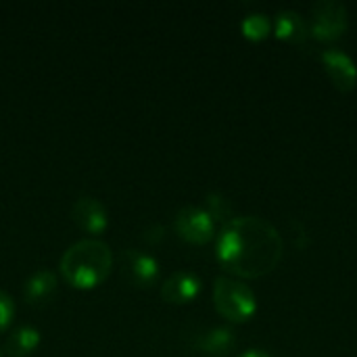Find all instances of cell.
<instances>
[{"mask_svg":"<svg viewBox=\"0 0 357 357\" xmlns=\"http://www.w3.org/2000/svg\"><path fill=\"white\" fill-rule=\"evenodd\" d=\"M215 255L228 274L255 280L278 268L284 255V243L280 232L268 220L243 215L222 228Z\"/></svg>","mask_w":357,"mask_h":357,"instance_id":"1","label":"cell"},{"mask_svg":"<svg viewBox=\"0 0 357 357\" xmlns=\"http://www.w3.org/2000/svg\"><path fill=\"white\" fill-rule=\"evenodd\" d=\"M59 270L71 287L82 291L96 289L113 270V251L100 238H82L65 249Z\"/></svg>","mask_w":357,"mask_h":357,"instance_id":"2","label":"cell"},{"mask_svg":"<svg viewBox=\"0 0 357 357\" xmlns=\"http://www.w3.org/2000/svg\"><path fill=\"white\" fill-rule=\"evenodd\" d=\"M213 303L220 316L230 322H247L257 312L253 291L241 280L220 276L213 284Z\"/></svg>","mask_w":357,"mask_h":357,"instance_id":"3","label":"cell"},{"mask_svg":"<svg viewBox=\"0 0 357 357\" xmlns=\"http://www.w3.org/2000/svg\"><path fill=\"white\" fill-rule=\"evenodd\" d=\"M347 31V8L337 0H320L310 10V36L320 42H335Z\"/></svg>","mask_w":357,"mask_h":357,"instance_id":"4","label":"cell"},{"mask_svg":"<svg viewBox=\"0 0 357 357\" xmlns=\"http://www.w3.org/2000/svg\"><path fill=\"white\" fill-rule=\"evenodd\" d=\"M174 228L178 232L180 238H184L186 243L192 245H205L213 238L215 232V222L211 220V215L197 205H186L176 213L174 220Z\"/></svg>","mask_w":357,"mask_h":357,"instance_id":"5","label":"cell"},{"mask_svg":"<svg viewBox=\"0 0 357 357\" xmlns=\"http://www.w3.org/2000/svg\"><path fill=\"white\" fill-rule=\"evenodd\" d=\"M121 274L123 278L138 289H149L157 284L161 276V266L155 255L138 251V249H126L121 253Z\"/></svg>","mask_w":357,"mask_h":357,"instance_id":"6","label":"cell"},{"mask_svg":"<svg viewBox=\"0 0 357 357\" xmlns=\"http://www.w3.org/2000/svg\"><path fill=\"white\" fill-rule=\"evenodd\" d=\"M71 218L79 230L92 236H98L109 228V211L105 203L92 195H82L75 199L71 207Z\"/></svg>","mask_w":357,"mask_h":357,"instance_id":"7","label":"cell"},{"mask_svg":"<svg viewBox=\"0 0 357 357\" xmlns=\"http://www.w3.org/2000/svg\"><path fill=\"white\" fill-rule=\"evenodd\" d=\"M322 63H324V69L337 90L351 92L356 88L357 67L349 54H345L339 48H331V50L322 52Z\"/></svg>","mask_w":357,"mask_h":357,"instance_id":"8","label":"cell"},{"mask_svg":"<svg viewBox=\"0 0 357 357\" xmlns=\"http://www.w3.org/2000/svg\"><path fill=\"white\" fill-rule=\"evenodd\" d=\"M201 278L192 272H174L163 284H161V299L167 303H190L192 299H197V295L201 293Z\"/></svg>","mask_w":357,"mask_h":357,"instance_id":"9","label":"cell"},{"mask_svg":"<svg viewBox=\"0 0 357 357\" xmlns=\"http://www.w3.org/2000/svg\"><path fill=\"white\" fill-rule=\"evenodd\" d=\"M56 289H59L56 274L52 270L42 268L25 280L23 295H25V301L31 305H46L56 295Z\"/></svg>","mask_w":357,"mask_h":357,"instance_id":"10","label":"cell"},{"mask_svg":"<svg viewBox=\"0 0 357 357\" xmlns=\"http://www.w3.org/2000/svg\"><path fill=\"white\" fill-rule=\"evenodd\" d=\"M274 31L276 38L291 42V44H303L310 38V23L305 17H301L297 10H280L274 19Z\"/></svg>","mask_w":357,"mask_h":357,"instance_id":"11","label":"cell"},{"mask_svg":"<svg viewBox=\"0 0 357 357\" xmlns=\"http://www.w3.org/2000/svg\"><path fill=\"white\" fill-rule=\"evenodd\" d=\"M40 341H42V335L36 326L21 324L8 333L4 351L8 357H27L40 347Z\"/></svg>","mask_w":357,"mask_h":357,"instance_id":"12","label":"cell"},{"mask_svg":"<svg viewBox=\"0 0 357 357\" xmlns=\"http://www.w3.org/2000/svg\"><path fill=\"white\" fill-rule=\"evenodd\" d=\"M197 347L209 356H228L236 347V335L232 328L215 326L199 337Z\"/></svg>","mask_w":357,"mask_h":357,"instance_id":"13","label":"cell"},{"mask_svg":"<svg viewBox=\"0 0 357 357\" xmlns=\"http://www.w3.org/2000/svg\"><path fill=\"white\" fill-rule=\"evenodd\" d=\"M241 29H243L245 38H249V40H253V42H259V40H264V38L270 33L272 21H270V17L264 15V13H253V15H249V17L243 19Z\"/></svg>","mask_w":357,"mask_h":357,"instance_id":"14","label":"cell"},{"mask_svg":"<svg viewBox=\"0 0 357 357\" xmlns=\"http://www.w3.org/2000/svg\"><path fill=\"white\" fill-rule=\"evenodd\" d=\"M205 211L211 215L213 222H224V226H226L228 222L234 220L232 203H230L224 195H220V192L207 195V209H205Z\"/></svg>","mask_w":357,"mask_h":357,"instance_id":"15","label":"cell"},{"mask_svg":"<svg viewBox=\"0 0 357 357\" xmlns=\"http://www.w3.org/2000/svg\"><path fill=\"white\" fill-rule=\"evenodd\" d=\"M15 312H17V305H15L13 295L0 289V333H4L13 324Z\"/></svg>","mask_w":357,"mask_h":357,"instance_id":"16","label":"cell"},{"mask_svg":"<svg viewBox=\"0 0 357 357\" xmlns=\"http://www.w3.org/2000/svg\"><path fill=\"white\" fill-rule=\"evenodd\" d=\"M241 357H272L270 354H266V351H261V349H249V351H245Z\"/></svg>","mask_w":357,"mask_h":357,"instance_id":"17","label":"cell"},{"mask_svg":"<svg viewBox=\"0 0 357 357\" xmlns=\"http://www.w3.org/2000/svg\"><path fill=\"white\" fill-rule=\"evenodd\" d=\"M0 357H2V351H0Z\"/></svg>","mask_w":357,"mask_h":357,"instance_id":"18","label":"cell"}]
</instances>
